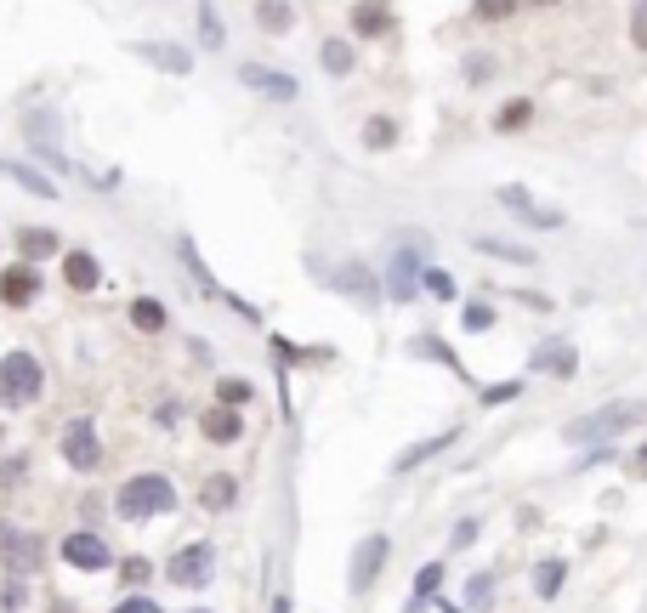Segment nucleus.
Listing matches in <instances>:
<instances>
[{"label":"nucleus","mask_w":647,"mask_h":613,"mask_svg":"<svg viewBox=\"0 0 647 613\" xmlns=\"http://www.w3.org/2000/svg\"><path fill=\"white\" fill-rule=\"evenodd\" d=\"M642 421H647V409L625 398V403H602V409H591V415H579L574 426H562V438L585 449V443H613L619 432H630V426H642Z\"/></svg>","instance_id":"nucleus-1"},{"label":"nucleus","mask_w":647,"mask_h":613,"mask_svg":"<svg viewBox=\"0 0 647 613\" xmlns=\"http://www.w3.org/2000/svg\"><path fill=\"white\" fill-rule=\"evenodd\" d=\"M46 392V369L35 352H0V409H29Z\"/></svg>","instance_id":"nucleus-2"},{"label":"nucleus","mask_w":647,"mask_h":613,"mask_svg":"<svg viewBox=\"0 0 647 613\" xmlns=\"http://www.w3.org/2000/svg\"><path fill=\"white\" fill-rule=\"evenodd\" d=\"M165 511H176V489H171V477H159V472H137V477H125V489H120V517L142 523V517H165Z\"/></svg>","instance_id":"nucleus-3"},{"label":"nucleus","mask_w":647,"mask_h":613,"mask_svg":"<svg viewBox=\"0 0 647 613\" xmlns=\"http://www.w3.org/2000/svg\"><path fill=\"white\" fill-rule=\"evenodd\" d=\"M420 250H426L420 233H403L398 245H392V262H386V296L392 301H415V284L426 279L420 273Z\"/></svg>","instance_id":"nucleus-4"},{"label":"nucleus","mask_w":647,"mask_h":613,"mask_svg":"<svg viewBox=\"0 0 647 613\" xmlns=\"http://www.w3.org/2000/svg\"><path fill=\"white\" fill-rule=\"evenodd\" d=\"M23 142H29L52 171H69V154H63V137H57V108H29V114H23Z\"/></svg>","instance_id":"nucleus-5"},{"label":"nucleus","mask_w":647,"mask_h":613,"mask_svg":"<svg viewBox=\"0 0 647 613\" xmlns=\"http://www.w3.org/2000/svg\"><path fill=\"white\" fill-rule=\"evenodd\" d=\"M165 574H171V585H188V591L210 585V579H216V545H210V540L182 545V551L171 557V568H165Z\"/></svg>","instance_id":"nucleus-6"},{"label":"nucleus","mask_w":647,"mask_h":613,"mask_svg":"<svg viewBox=\"0 0 647 613\" xmlns=\"http://www.w3.org/2000/svg\"><path fill=\"white\" fill-rule=\"evenodd\" d=\"M381 562H386V534H364L358 551H352V568H347V585L352 596H364L375 579H381Z\"/></svg>","instance_id":"nucleus-7"},{"label":"nucleus","mask_w":647,"mask_h":613,"mask_svg":"<svg viewBox=\"0 0 647 613\" xmlns=\"http://www.w3.org/2000/svg\"><path fill=\"white\" fill-rule=\"evenodd\" d=\"M63 562H69V568H80V574H97V568H108V562H114V551H108L103 534L80 528V534H69V540H63Z\"/></svg>","instance_id":"nucleus-8"},{"label":"nucleus","mask_w":647,"mask_h":613,"mask_svg":"<svg viewBox=\"0 0 647 613\" xmlns=\"http://www.w3.org/2000/svg\"><path fill=\"white\" fill-rule=\"evenodd\" d=\"M63 460H69L74 472H97V460H103L97 426H91V421H69V432H63Z\"/></svg>","instance_id":"nucleus-9"},{"label":"nucleus","mask_w":647,"mask_h":613,"mask_svg":"<svg viewBox=\"0 0 647 613\" xmlns=\"http://www.w3.org/2000/svg\"><path fill=\"white\" fill-rule=\"evenodd\" d=\"M131 57H142L148 69H165V74H193L188 46H171V40H131Z\"/></svg>","instance_id":"nucleus-10"},{"label":"nucleus","mask_w":647,"mask_h":613,"mask_svg":"<svg viewBox=\"0 0 647 613\" xmlns=\"http://www.w3.org/2000/svg\"><path fill=\"white\" fill-rule=\"evenodd\" d=\"M500 205H506L517 222H528V228H562V211H551V205H534V193L528 188H500Z\"/></svg>","instance_id":"nucleus-11"},{"label":"nucleus","mask_w":647,"mask_h":613,"mask_svg":"<svg viewBox=\"0 0 647 613\" xmlns=\"http://www.w3.org/2000/svg\"><path fill=\"white\" fill-rule=\"evenodd\" d=\"M0 557H6V568L23 579L40 562V540L35 534H23V528H12V523H0Z\"/></svg>","instance_id":"nucleus-12"},{"label":"nucleus","mask_w":647,"mask_h":613,"mask_svg":"<svg viewBox=\"0 0 647 613\" xmlns=\"http://www.w3.org/2000/svg\"><path fill=\"white\" fill-rule=\"evenodd\" d=\"M239 80H245L250 91H262L267 103H296V97H301V86H296V80H290V74L256 69V63H245V69H239Z\"/></svg>","instance_id":"nucleus-13"},{"label":"nucleus","mask_w":647,"mask_h":613,"mask_svg":"<svg viewBox=\"0 0 647 613\" xmlns=\"http://www.w3.org/2000/svg\"><path fill=\"white\" fill-rule=\"evenodd\" d=\"M335 290H341L347 301H358V307H375V301H381V290H375V273H369L364 262L335 267Z\"/></svg>","instance_id":"nucleus-14"},{"label":"nucleus","mask_w":647,"mask_h":613,"mask_svg":"<svg viewBox=\"0 0 647 613\" xmlns=\"http://www.w3.org/2000/svg\"><path fill=\"white\" fill-rule=\"evenodd\" d=\"M35 296H40V273H35V262L6 267V273H0V301H6V307H29Z\"/></svg>","instance_id":"nucleus-15"},{"label":"nucleus","mask_w":647,"mask_h":613,"mask_svg":"<svg viewBox=\"0 0 647 613\" xmlns=\"http://www.w3.org/2000/svg\"><path fill=\"white\" fill-rule=\"evenodd\" d=\"M392 6L386 0H358L352 6V35H364V40H381V35H392Z\"/></svg>","instance_id":"nucleus-16"},{"label":"nucleus","mask_w":647,"mask_h":613,"mask_svg":"<svg viewBox=\"0 0 647 613\" xmlns=\"http://www.w3.org/2000/svg\"><path fill=\"white\" fill-rule=\"evenodd\" d=\"M0 176H12L23 193H35V199H57V176L35 171V165H23V159H0Z\"/></svg>","instance_id":"nucleus-17"},{"label":"nucleus","mask_w":647,"mask_h":613,"mask_svg":"<svg viewBox=\"0 0 647 613\" xmlns=\"http://www.w3.org/2000/svg\"><path fill=\"white\" fill-rule=\"evenodd\" d=\"M63 279H69V290H80V296H86V290H97V284H103V267H97V256H91V250H69V256H63Z\"/></svg>","instance_id":"nucleus-18"},{"label":"nucleus","mask_w":647,"mask_h":613,"mask_svg":"<svg viewBox=\"0 0 647 613\" xmlns=\"http://www.w3.org/2000/svg\"><path fill=\"white\" fill-rule=\"evenodd\" d=\"M460 438V432H455V426H443V432H438V438H420V443H409V449H403V455L398 460H392V472H415V466H420V460H432V455H443V449H449V443H455Z\"/></svg>","instance_id":"nucleus-19"},{"label":"nucleus","mask_w":647,"mask_h":613,"mask_svg":"<svg viewBox=\"0 0 647 613\" xmlns=\"http://www.w3.org/2000/svg\"><path fill=\"white\" fill-rule=\"evenodd\" d=\"M318 63H324V74H335V80H347V74H352V63H358V57H352V40H347V35H330L324 46H318Z\"/></svg>","instance_id":"nucleus-20"},{"label":"nucleus","mask_w":647,"mask_h":613,"mask_svg":"<svg viewBox=\"0 0 647 613\" xmlns=\"http://www.w3.org/2000/svg\"><path fill=\"white\" fill-rule=\"evenodd\" d=\"M205 438L210 443H239L245 438V421L233 409H205Z\"/></svg>","instance_id":"nucleus-21"},{"label":"nucleus","mask_w":647,"mask_h":613,"mask_svg":"<svg viewBox=\"0 0 647 613\" xmlns=\"http://www.w3.org/2000/svg\"><path fill=\"white\" fill-rule=\"evenodd\" d=\"M176 256H182V262H188V273H193V279L205 284V296H222V301H233V296H228V290H222V284L210 279V267H205V262H199V250H193V245H188V239H176ZM233 307H239V301H233ZM239 313H245V307H239Z\"/></svg>","instance_id":"nucleus-22"},{"label":"nucleus","mask_w":647,"mask_h":613,"mask_svg":"<svg viewBox=\"0 0 647 613\" xmlns=\"http://www.w3.org/2000/svg\"><path fill=\"white\" fill-rule=\"evenodd\" d=\"M256 23H262L267 35H290V23H296V6H290V0H262V6H256Z\"/></svg>","instance_id":"nucleus-23"},{"label":"nucleus","mask_w":647,"mask_h":613,"mask_svg":"<svg viewBox=\"0 0 647 613\" xmlns=\"http://www.w3.org/2000/svg\"><path fill=\"white\" fill-rule=\"evenodd\" d=\"M131 324H137L142 335H159L165 324H171V313H165L154 296H137V301H131Z\"/></svg>","instance_id":"nucleus-24"},{"label":"nucleus","mask_w":647,"mask_h":613,"mask_svg":"<svg viewBox=\"0 0 647 613\" xmlns=\"http://www.w3.org/2000/svg\"><path fill=\"white\" fill-rule=\"evenodd\" d=\"M18 250L29 256V262H40V256H57V250H63V239H57L52 228H23L18 233Z\"/></svg>","instance_id":"nucleus-25"},{"label":"nucleus","mask_w":647,"mask_h":613,"mask_svg":"<svg viewBox=\"0 0 647 613\" xmlns=\"http://www.w3.org/2000/svg\"><path fill=\"white\" fill-rule=\"evenodd\" d=\"M364 148H369V154H386V148H398V120H392V114H375V120L364 125Z\"/></svg>","instance_id":"nucleus-26"},{"label":"nucleus","mask_w":647,"mask_h":613,"mask_svg":"<svg viewBox=\"0 0 647 613\" xmlns=\"http://www.w3.org/2000/svg\"><path fill=\"white\" fill-rule=\"evenodd\" d=\"M233 500H239V483H233V477H210L205 489H199V506L205 511H228Z\"/></svg>","instance_id":"nucleus-27"},{"label":"nucleus","mask_w":647,"mask_h":613,"mask_svg":"<svg viewBox=\"0 0 647 613\" xmlns=\"http://www.w3.org/2000/svg\"><path fill=\"white\" fill-rule=\"evenodd\" d=\"M562 579H568V562H562V557H545L540 568H534V591H540L545 602H551V596L562 591Z\"/></svg>","instance_id":"nucleus-28"},{"label":"nucleus","mask_w":647,"mask_h":613,"mask_svg":"<svg viewBox=\"0 0 647 613\" xmlns=\"http://www.w3.org/2000/svg\"><path fill=\"white\" fill-rule=\"evenodd\" d=\"M199 40H205V52H222V46H228V29H222V18H216L210 0H199Z\"/></svg>","instance_id":"nucleus-29"},{"label":"nucleus","mask_w":647,"mask_h":613,"mask_svg":"<svg viewBox=\"0 0 647 613\" xmlns=\"http://www.w3.org/2000/svg\"><path fill=\"white\" fill-rule=\"evenodd\" d=\"M438 585H443V562H426V568L415 574V596H409V608H403V613H420V608H426V596L438 591Z\"/></svg>","instance_id":"nucleus-30"},{"label":"nucleus","mask_w":647,"mask_h":613,"mask_svg":"<svg viewBox=\"0 0 647 613\" xmlns=\"http://www.w3.org/2000/svg\"><path fill=\"white\" fill-rule=\"evenodd\" d=\"M528 120H534V103H528V97H511V103L494 114V131H523Z\"/></svg>","instance_id":"nucleus-31"},{"label":"nucleus","mask_w":647,"mask_h":613,"mask_svg":"<svg viewBox=\"0 0 647 613\" xmlns=\"http://www.w3.org/2000/svg\"><path fill=\"white\" fill-rule=\"evenodd\" d=\"M489 602H494V579L472 574V585H466V613H489Z\"/></svg>","instance_id":"nucleus-32"},{"label":"nucleus","mask_w":647,"mask_h":613,"mask_svg":"<svg viewBox=\"0 0 647 613\" xmlns=\"http://www.w3.org/2000/svg\"><path fill=\"white\" fill-rule=\"evenodd\" d=\"M534 369H557V375H574V352H568V347H540V352H534Z\"/></svg>","instance_id":"nucleus-33"},{"label":"nucleus","mask_w":647,"mask_h":613,"mask_svg":"<svg viewBox=\"0 0 647 613\" xmlns=\"http://www.w3.org/2000/svg\"><path fill=\"white\" fill-rule=\"evenodd\" d=\"M517 12V0H472V18L477 23H506Z\"/></svg>","instance_id":"nucleus-34"},{"label":"nucleus","mask_w":647,"mask_h":613,"mask_svg":"<svg viewBox=\"0 0 647 613\" xmlns=\"http://www.w3.org/2000/svg\"><path fill=\"white\" fill-rule=\"evenodd\" d=\"M483 256H500V262H534V250H517V245H506V239H472Z\"/></svg>","instance_id":"nucleus-35"},{"label":"nucleus","mask_w":647,"mask_h":613,"mask_svg":"<svg viewBox=\"0 0 647 613\" xmlns=\"http://www.w3.org/2000/svg\"><path fill=\"white\" fill-rule=\"evenodd\" d=\"M494 80V57L489 52H466V86H483Z\"/></svg>","instance_id":"nucleus-36"},{"label":"nucleus","mask_w":647,"mask_h":613,"mask_svg":"<svg viewBox=\"0 0 647 613\" xmlns=\"http://www.w3.org/2000/svg\"><path fill=\"white\" fill-rule=\"evenodd\" d=\"M420 284H426V290H432L438 301H455V296H460V290H455V279H449L443 267H426V279H420Z\"/></svg>","instance_id":"nucleus-37"},{"label":"nucleus","mask_w":647,"mask_h":613,"mask_svg":"<svg viewBox=\"0 0 647 613\" xmlns=\"http://www.w3.org/2000/svg\"><path fill=\"white\" fill-rule=\"evenodd\" d=\"M466 330H494V307H489V301H472V307H466Z\"/></svg>","instance_id":"nucleus-38"},{"label":"nucleus","mask_w":647,"mask_h":613,"mask_svg":"<svg viewBox=\"0 0 647 613\" xmlns=\"http://www.w3.org/2000/svg\"><path fill=\"white\" fill-rule=\"evenodd\" d=\"M630 40L647 52V0H636V6H630Z\"/></svg>","instance_id":"nucleus-39"},{"label":"nucleus","mask_w":647,"mask_h":613,"mask_svg":"<svg viewBox=\"0 0 647 613\" xmlns=\"http://www.w3.org/2000/svg\"><path fill=\"white\" fill-rule=\"evenodd\" d=\"M245 398H250V381H239V375H233V381H222V403H228V409H239Z\"/></svg>","instance_id":"nucleus-40"},{"label":"nucleus","mask_w":647,"mask_h":613,"mask_svg":"<svg viewBox=\"0 0 647 613\" xmlns=\"http://www.w3.org/2000/svg\"><path fill=\"white\" fill-rule=\"evenodd\" d=\"M114 613H165V608H159L154 596H125V602H120Z\"/></svg>","instance_id":"nucleus-41"},{"label":"nucleus","mask_w":647,"mask_h":613,"mask_svg":"<svg viewBox=\"0 0 647 613\" xmlns=\"http://www.w3.org/2000/svg\"><path fill=\"white\" fill-rule=\"evenodd\" d=\"M0 608H6V613H18V608H23V579H12V585L0 591Z\"/></svg>","instance_id":"nucleus-42"},{"label":"nucleus","mask_w":647,"mask_h":613,"mask_svg":"<svg viewBox=\"0 0 647 613\" xmlns=\"http://www.w3.org/2000/svg\"><path fill=\"white\" fill-rule=\"evenodd\" d=\"M523 392V381H506V386H494V392H483V403H506V398H517Z\"/></svg>","instance_id":"nucleus-43"},{"label":"nucleus","mask_w":647,"mask_h":613,"mask_svg":"<svg viewBox=\"0 0 647 613\" xmlns=\"http://www.w3.org/2000/svg\"><path fill=\"white\" fill-rule=\"evenodd\" d=\"M142 579H148V562L131 557V562H125V585H142Z\"/></svg>","instance_id":"nucleus-44"},{"label":"nucleus","mask_w":647,"mask_h":613,"mask_svg":"<svg viewBox=\"0 0 647 613\" xmlns=\"http://www.w3.org/2000/svg\"><path fill=\"white\" fill-rule=\"evenodd\" d=\"M176 415H182V403H176V398H171V403H159V409H154V421H159V426H171Z\"/></svg>","instance_id":"nucleus-45"},{"label":"nucleus","mask_w":647,"mask_h":613,"mask_svg":"<svg viewBox=\"0 0 647 613\" xmlns=\"http://www.w3.org/2000/svg\"><path fill=\"white\" fill-rule=\"evenodd\" d=\"M472 540H477V523H472V517H466V523L455 528V545H472Z\"/></svg>","instance_id":"nucleus-46"},{"label":"nucleus","mask_w":647,"mask_h":613,"mask_svg":"<svg viewBox=\"0 0 647 613\" xmlns=\"http://www.w3.org/2000/svg\"><path fill=\"white\" fill-rule=\"evenodd\" d=\"M273 613H290V596H279V602H273Z\"/></svg>","instance_id":"nucleus-47"},{"label":"nucleus","mask_w":647,"mask_h":613,"mask_svg":"<svg viewBox=\"0 0 647 613\" xmlns=\"http://www.w3.org/2000/svg\"><path fill=\"white\" fill-rule=\"evenodd\" d=\"M534 6H557V0H534Z\"/></svg>","instance_id":"nucleus-48"},{"label":"nucleus","mask_w":647,"mask_h":613,"mask_svg":"<svg viewBox=\"0 0 647 613\" xmlns=\"http://www.w3.org/2000/svg\"><path fill=\"white\" fill-rule=\"evenodd\" d=\"M642 466H647V449H642Z\"/></svg>","instance_id":"nucleus-49"},{"label":"nucleus","mask_w":647,"mask_h":613,"mask_svg":"<svg viewBox=\"0 0 647 613\" xmlns=\"http://www.w3.org/2000/svg\"><path fill=\"white\" fill-rule=\"evenodd\" d=\"M193 613H210V608H193Z\"/></svg>","instance_id":"nucleus-50"}]
</instances>
